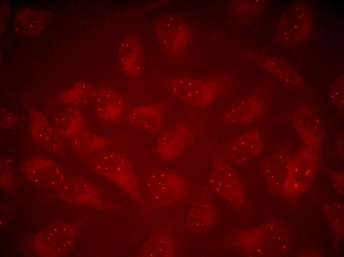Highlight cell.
<instances>
[{
  "label": "cell",
  "instance_id": "cell-1",
  "mask_svg": "<svg viewBox=\"0 0 344 257\" xmlns=\"http://www.w3.org/2000/svg\"><path fill=\"white\" fill-rule=\"evenodd\" d=\"M95 168L102 175L111 180L134 198L138 197L137 182L132 168L124 156L104 152L98 156Z\"/></svg>",
  "mask_w": 344,
  "mask_h": 257
},
{
  "label": "cell",
  "instance_id": "cell-2",
  "mask_svg": "<svg viewBox=\"0 0 344 257\" xmlns=\"http://www.w3.org/2000/svg\"><path fill=\"white\" fill-rule=\"evenodd\" d=\"M170 88L172 93L184 102L197 107L206 106L215 98L218 85L189 78L179 77L172 80Z\"/></svg>",
  "mask_w": 344,
  "mask_h": 257
},
{
  "label": "cell",
  "instance_id": "cell-3",
  "mask_svg": "<svg viewBox=\"0 0 344 257\" xmlns=\"http://www.w3.org/2000/svg\"><path fill=\"white\" fill-rule=\"evenodd\" d=\"M73 226L63 223L52 224L43 230L36 239L37 250L45 256L62 254L69 250L75 236Z\"/></svg>",
  "mask_w": 344,
  "mask_h": 257
},
{
  "label": "cell",
  "instance_id": "cell-4",
  "mask_svg": "<svg viewBox=\"0 0 344 257\" xmlns=\"http://www.w3.org/2000/svg\"><path fill=\"white\" fill-rule=\"evenodd\" d=\"M145 185L150 196L155 199L168 201L180 197L186 189L185 181L172 172L157 171L147 176Z\"/></svg>",
  "mask_w": 344,
  "mask_h": 257
},
{
  "label": "cell",
  "instance_id": "cell-5",
  "mask_svg": "<svg viewBox=\"0 0 344 257\" xmlns=\"http://www.w3.org/2000/svg\"><path fill=\"white\" fill-rule=\"evenodd\" d=\"M156 33L163 47L172 52H178L186 45L189 36L188 28L180 17L168 16L158 22Z\"/></svg>",
  "mask_w": 344,
  "mask_h": 257
},
{
  "label": "cell",
  "instance_id": "cell-6",
  "mask_svg": "<svg viewBox=\"0 0 344 257\" xmlns=\"http://www.w3.org/2000/svg\"><path fill=\"white\" fill-rule=\"evenodd\" d=\"M24 169L29 179L42 185L59 188L66 182L62 169L51 161L33 159L25 165Z\"/></svg>",
  "mask_w": 344,
  "mask_h": 257
},
{
  "label": "cell",
  "instance_id": "cell-7",
  "mask_svg": "<svg viewBox=\"0 0 344 257\" xmlns=\"http://www.w3.org/2000/svg\"><path fill=\"white\" fill-rule=\"evenodd\" d=\"M192 136L189 128L182 125L168 128L158 139L157 151L158 155L164 160L175 157L190 143Z\"/></svg>",
  "mask_w": 344,
  "mask_h": 257
},
{
  "label": "cell",
  "instance_id": "cell-8",
  "mask_svg": "<svg viewBox=\"0 0 344 257\" xmlns=\"http://www.w3.org/2000/svg\"><path fill=\"white\" fill-rule=\"evenodd\" d=\"M31 134L39 145L51 152L62 151V143L57 131L41 113L34 112L31 118Z\"/></svg>",
  "mask_w": 344,
  "mask_h": 257
},
{
  "label": "cell",
  "instance_id": "cell-9",
  "mask_svg": "<svg viewBox=\"0 0 344 257\" xmlns=\"http://www.w3.org/2000/svg\"><path fill=\"white\" fill-rule=\"evenodd\" d=\"M126 104L120 94L111 89L100 91L95 98L97 115L107 122H115L123 115Z\"/></svg>",
  "mask_w": 344,
  "mask_h": 257
},
{
  "label": "cell",
  "instance_id": "cell-10",
  "mask_svg": "<svg viewBox=\"0 0 344 257\" xmlns=\"http://www.w3.org/2000/svg\"><path fill=\"white\" fill-rule=\"evenodd\" d=\"M128 119L134 127L148 131H155L161 126L163 117L160 111L151 105L133 107L129 112Z\"/></svg>",
  "mask_w": 344,
  "mask_h": 257
},
{
  "label": "cell",
  "instance_id": "cell-11",
  "mask_svg": "<svg viewBox=\"0 0 344 257\" xmlns=\"http://www.w3.org/2000/svg\"><path fill=\"white\" fill-rule=\"evenodd\" d=\"M121 61L125 71L132 76L139 75L142 68V50L138 43L131 38L123 39L119 46Z\"/></svg>",
  "mask_w": 344,
  "mask_h": 257
},
{
  "label": "cell",
  "instance_id": "cell-12",
  "mask_svg": "<svg viewBox=\"0 0 344 257\" xmlns=\"http://www.w3.org/2000/svg\"><path fill=\"white\" fill-rule=\"evenodd\" d=\"M63 195L70 201L79 203H91L97 197V190L88 181L82 179L66 180L61 187Z\"/></svg>",
  "mask_w": 344,
  "mask_h": 257
},
{
  "label": "cell",
  "instance_id": "cell-13",
  "mask_svg": "<svg viewBox=\"0 0 344 257\" xmlns=\"http://www.w3.org/2000/svg\"><path fill=\"white\" fill-rule=\"evenodd\" d=\"M53 124L59 134L71 137L82 131L84 118L78 110L68 108L55 116Z\"/></svg>",
  "mask_w": 344,
  "mask_h": 257
},
{
  "label": "cell",
  "instance_id": "cell-14",
  "mask_svg": "<svg viewBox=\"0 0 344 257\" xmlns=\"http://www.w3.org/2000/svg\"><path fill=\"white\" fill-rule=\"evenodd\" d=\"M108 140L96 134L81 131L71 137L70 144L77 153L87 154L107 145Z\"/></svg>",
  "mask_w": 344,
  "mask_h": 257
},
{
  "label": "cell",
  "instance_id": "cell-15",
  "mask_svg": "<svg viewBox=\"0 0 344 257\" xmlns=\"http://www.w3.org/2000/svg\"><path fill=\"white\" fill-rule=\"evenodd\" d=\"M96 89L93 84L82 82L76 84L62 96L63 101L76 106H83L91 102L96 96Z\"/></svg>",
  "mask_w": 344,
  "mask_h": 257
}]
</instances>
